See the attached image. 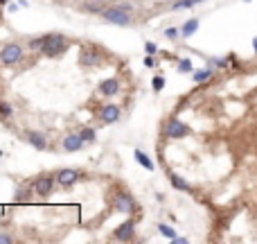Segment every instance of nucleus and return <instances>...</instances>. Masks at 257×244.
I'll list each match as a JSON object with an SVG mask.
<instances>
[{
  "instance_id": "obj_1",
  "label": "nucleus",
  "mask_w": 257,
  "mask_h": 244,
  "mask_svg": "<svg viewBox=\"0 0 257 244\" xmlns=\"http://www.w3.org/2000/svg\"><path fill=\"white\" fill-rule=\"evenodd\" d=\"M106 23L111 25H120V27H127L131 25V7L128 5H115V7H106L104 12L100 14Z\"/></svg>"
},
{
  "instance_id": "obj_2",
  "label": "nucleus",
  "mask_w": 257,
  "mask_h": 244,
  "mask_svg": "<svg viewBox=\"0 0 257 244\" xmlns=\"http://www.w3.org/2000/svg\"><path fill=\"white\" fill-rule=\"evenodd\" d=\"M68 48H70V39H65L64 34H47L41 52L45 57H61Z\"/></svg>"
},
{
  "instance_id": "obj_3",
  "label": "nucleus",
  "mask_w": 257,
  "mask_h": 244,
  "mask_svg": "<svg viewBox=\"0 0 257 244\" xmlns=\"http://www.w3.org/2000/svg\"><path fill=\"white\" fill-rule=\"evenodd\" d=\"M21 59H23V48L18 46V43H7L2 50H0V61L5 66H16L21 64Z\"/></svg>"
},
{
  "instance_id": "obj_4",
  "label": "nucleus",
  "mask_w": 257,
  "mask_h": 244,
  "mask_svg": "<svg viewBox=\"0 0 257 244\" xmlns=\"http://www.w3.org/2000/svg\"><path fill=\"white\" fill-rule=\"evenodd\" d=\"M190 134H192V129L181 120H170L165 124V136H167V138L178 140V138H185V136H190Z\"/></svg>"
},
{
  "instance_id": "obj_5",
  "label": "nucleus",
  "mask_w": 257,
  "mask_h": 244,
  "mask_svg": "<svg viewBox=\"0 0 257 244\" xmlns=\"http://www.w3.org/2000/svg\"><path fill=\"white\" fill-rule=\"evenodd\" d=\"M113 206H115V210L117 213H122V215L135 213V208H138V206H135V199L131 197L128 192H120V195L115 197V203H113Z\"/></svg>"
},
{
  "instance_id": "obj_6",
  "label": "nucleus",
  "mask_w": 257,
  "mask_h": 244,
  "mask_svg": "<svg viewBox=\"0 0 257 244\" xmlns=\"http://www.w3.org/2000/svg\"><path fill=\"white\" fill-rule=\"evenodd\" d=\"M86 68H95V66H100L104 61V54L100 50H95V48H82V59H79Z\"/></svg>"
},
{
  "instance_id": "obj_7",
  "label": "nucleus",
  "mask_w": 257,
  "mask_h": 244,
  "mask_svg": "<svg viewBox=\"0 0 257 244\" xmlns=\"http://www.w3.org/2000/svg\"><path fill=\"white\" fill-rule=\"evenodd\" d=\"M133 235H135V221L133 220L122 221V224L115 228V233H113V238L120 240V242H128V240H133Z\"/></svg>"
},
{
  "instance_id": "obj_8",
  "label": "nucleus",
  "mask_w": 257,
  "mask_h": 244,
  "mask_svg": "<svg viewBox=\"0 0 257 244\" xmlns=\"http://www.w3.org/2000/svg\"><path fill=\"white\" fill-rule=\"evenodd\" d=\"M100 118H102V122H106V124H113V122H117L120 118H122V111H120L117 104H104L100 111Z\"/></svg>"
},
{
  "instance_id": "obj_9",
  "label": "nucleus",
  "mask_w": 257,
  "mask_h": 244,
  "mask_svg": "<svg viewBox=\"0 0 257 244\" xmlns=\"http://www.w3.org/2000/svg\"><path fill=\"white\" fill-rule=\"evenodd\" d=\"M54 181H57V176H41V179H36V183H34L36 195L39 197H47L54 188Z\"/></svg>"
},
{
  "instance_id": "obj_10",
  "label": "nucleus",
  "mask_w": 257,
  "mask_h": 244,
  "mask_svg": "<svg viewBox=\"0 0 257 244\" xmlns=\"http://www.w3.org/2000/svg\"><path fill=\"white\" fill-rule=\"evenodd\" d=\"M61 145H64L65 151H79L84 147V138H82V134H70V136H65Z\"/></svg>"
},
{
  "instance_id": "obj_11",
  "label": "nucleus",
  "mask_w": 257,
  "mask_h": 244,
  "mask_svg": "<svg viewBox=\"0 0 257 244\" xmlns=\"http://www.w3.org/2000/svg\"><path fill=\"white\" fill-rule=\"evenodd\" d=\"M117 91H120V81H117L115 77H111V79H104L100 84V93L104 95V98H113V95H117Z\"/></svg>"
},
{
  "instance_id": "obj_12",
  "label": "nucleus",
  "mask_w": 257,
  "mask_h": 244,
  "mask_svg": "<svg viewBox=\"0 0 257 244\" xmlns=\"http://www.w3.org/2000/svg\"><path fill=\"white\" fill-rule=\"evenodd\" d=\"M77 179H79V172L77 170H61L57 174V181L61 183V186H72V183H77Z\"/></svg>"
},
{
  "instance_id": "obj_13",
  "label": "nucleus",
  "mask_w": 257,
  "mask_h": 244,
  "mask_svg": "<svg viewBox=\"0 0 257 244\" xmlns=\"http://www.w3.org/2000/svg\"><path fill=\"white\" fill-rule=\"evenodd\" d=\"M27 140H29V145L36 147V149H45L47 147V138H45V134H41V131H29Z\"/></svg>"
},
{
  "instance_id": "obj_14",
  "label": "nucleus",
  "mask_w": 257,
  "mask_h": 244,
  "mask_svg": "<svg viewBox=\"0 0 257 244\" xmlns=\"http://www.w3.org/2000/svg\"><path fill=\"white\" fill-rule=\"evenodd\" d=\"M214 77V68H199L192 73V81L194 84H203V81L212 79Z\"/></svg>"
},
{
  "instance_id": "obj_15",
  "label": "nucleus",
  "mask_w": 257,
  "mask_h": 244,
  "mask_svg": "<svg viewBox=\"0 0 257 244\" xmlns=\"http://www.w3.org/2000/svg\"><path fill=\"white\" fill-rule=\"evenodd\" d=\"M201 21L199 18H190V21H185V25L181 27V36H185V39H190V36L196 34V29H199Z\"/></svg>"
},
{
  "instance_id": "obj_16",
  "label": "nucleus",
  "mask_w": 257,
  "mask_h": 244,
  "mask_svg": "<svg viewBox=\"0 0 257 244\" xmlns=\"http://www.w3.org/2000/svg\"><path fill=\"white\" fill-rule=\"evenodd\" d=\"M170 183L174 190H181V192H192V186L183 179L181 174H170Z\"/></svg>"
},
{
  "instance_id": "obj_17",
  "label": "nucleus",
  "mask_w": 257,
  "mask_h": 244,
  "mask_svg": "<svg viewBox=\"0 0 257 244\" xmlns=\"http://www.w3.org/2000/svg\"><path fill=\"white\" fill-rule=\"evenodd\" d=\"M82 7L86 9V12H90V14H102L106 9L104 0H84Z\"/></svg>"
},
{
  "instance_id": "obj_18",
  "label": "nucleus",
  "mask_w": 257,
  "mask_h": 244,
  "mask_svg": "<svg viewBox=\"0 0 257 244\" xmlns=\"http://www.w3.org/2000/svg\"><path fill=\"white\" fill-rule=\"evenodd\" d=\"M133 158H135V161H138V163H140V165H142V168H145V170H149V172H153V170H156V165H153V161H151V158H149V156H147L145 151L135 149V151H133Z\"/></svg>"
},
{
  "instance_id": "obj_19",
  "label": "nucleus",
  "mask_w": 257,
  "mask_h": 244,
  "mask_svg": "<svg viewBox=\"0 0 257 244\" xmlns=\"http://www.w3.org/2000/svg\"><path fill=\"white\" fill-rule=\"evenodd\" d=\"M201 2H205V0H176L174 5V9H190V7H194V5H201Z\"/></svg>"
},
{
  "instance_id": "obj_20",
  "label": "nucleus",
  "mask_w": 257,
  "mask_h": 244,
  "mask_svg": "<svg viewBox=\"0 0 257 244\" xmlns=\"http://www.w3.org/2000/svg\"><path fill=\"white\" fill-rule=\"evenodd\" d=\"M158 231L163 233L165 238H170V240H176V231L170 226V224H158Z\"/></svg>"
},
{
  "instance_id": "obj_21",
  "label": "nucleus",
  "mask_w": 257,
  "mask_h": 244,
  "mask_svg": "<svg viewBox=\"0 0 257 244\" xmlns=\"http://www.w3.org/2000/svg\"><path fill=\"white\" fill-rule=\"evenodd\" d=\"M45 36H47V34L36 36V39H29V50H39V52H41L43 43H45Z\"/></svg>"
},
{
  "instance_id": "obj_22",
  "label": "nucleus",
  "mask_w": 257,
  "mask_h": 244,
  "mask_svg": "<svg viewBox=\"0 0 257 244\" xmlns=\"http://www.w3.org/2000/svg\"><path fill=\"white\" fill-rule=\"evenodd\" d=\"M82 138H84V143H95V138H97V134H95V129H90V127H84V129H82Z\"/></svg>"
},
{
  "instance_id": "obj_23",
  "label": "nucleus",
  "mask_w": 257,
  "mask_h": 244,
  "mask_svg": "<svg viewBox=\"0 0 257 244\" xmlns=\"http://www.w3.org/2000/svg\"><path fill=\"white\" fill-rule=\"evenodd\" d=\"M176 68H178V73H194V66H192V61H190V59H181Z\"/></svg>"
},
{
  "instance_id": "obj_24",
  "label": "nucleus",
  "mask_w": 257,
  "mask_h": 244,
  "mask_svg": "<svg viewBox=\"0 0 257 244\" xmlns=\"http://www.w3.org/2000/svg\"><path fill=\"white\" fill-rule=\"evenodd\" d=\"M14 113V106L12 104H7V102H0V118L2 120H7V118Z\"/></svg>"
},
{
  "instance_id": "obj_25",
  "label": "nucleus",
  "mask_w": 257,
  "mask_h": 244,
  "mask_svg": "<svg viewBox=\"0 0 257 244\" xmlns=\"http://www.w3.org/2000/svg\"><path fill=\"white\" fill-rule=\"evenodd\" d=\"M151 88L156 91V93H160V91L165 88V77H160V75L153 77V79H151Z\"/></svg>"
},
{
  "instance_id": "obj_26",
  "label": "nucleus",
  "mask_w": 257,
  "mask_h": 244,
  "mask_svg": "<svg viewBox=\"0 0 257 244\" xmlns=\"http://www.w3.org/2000/svg\"><path fill=\"white\" fill-rule=\"evenodd\" d=\"M165 36H167L170 41H176L178 36H181V29H178V27H167V29H165Z\"/></svg>"
},
{
  "instance_id": "obj_27",
  "label": "nucleus",
  "mask_w": 257,
  "mask_h": 244,
  "mask_svg": "<svg viewBox=\"0 0 257 244\" xmlns=\"http://www.w3.org/2000/svg\"><path fill=\"white\" fill-rule=\"evenodd\" d=\"M145 50H147V54H156V52H158V46L153 43V41H147V43H145Z\"/></svg>"
},
{
  "instance_id": "obj_28",
  "label": "nucleus",
  "mask_w": 257,
  "mask_h": 244,
  "mask_svg": "<svg viewBox=\"0 0 257 244\" xmlns=\"http://www.w3.org/2000/svg\"><path fill=\"white\" fill-rule=\"evenodd\" d=\"M14 238L12 235H5V233H0V244H12Z\"/></svg>"
},
{
  "instance_id": "obj_29",
  "label": "nucleus",
  "mask_w": 257,
  "mask_h": 244,
  "mask_svg": "<svg viewBox=\"0 0 257 244\" xmlns=\"http://www.w3.org/2000/svg\"><path fill=\"white\" fill-rule=\"evenodd\" d=\"M145 66H147V68H151V66H153V54H149V57L145 59Z\"/></svg>"
},
{
  "instance_id": "obj_30",
  "label": "nucleus",
  "mask_w": 257,
  "mask_h": 244,
  "mask_svg": "<svg viewBox=\"0 0 257 244\" xmlns=\"http://www.w3.org/2000/svg\"><path fill=\"white\" fill-rule=\"evenodd\" d=\"M171 242L174 244H187V238H178V235H176V240H171Z\"/></svg>"
},
{
  "instance_id": "obj_31",
  "label": "nucleus",
  "mask_w": 257,
  "mask_h": 244,
  "mask_svg": "<svg viewBox=\"0 0 257 244\" xmlns=\"http://www.w3.org/2000/svg\"><path fill=\"white\" fill-rule=\"evenodd\" d=\"M253 50H255V54H257V36H253Z\"/></svg>"
},
{
  "instance_id": "obj_32",
  "label": "nucleus",
  "mask_w": 257,
  "mask_h": 244,
  "mask_svg": "<svg viewBox=\"0 0 257 244\" xmlns=\"http://www.w3.org/2000/svg\"><path fill=\"white\" fill-rule=\"evenodd\" d=\"M7 2H12V0H0V5H7Z\"/></svg>"
}]
</instances>
